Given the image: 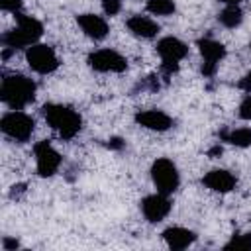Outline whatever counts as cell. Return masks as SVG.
I'll list each match as a JSON object with an SVG mask.
<instances>
[{"label":"cell","instance_id":"1","mask_svg":"<svg viewBox=\"0 0 251 251\" xmlns=\"http://www.w3.org/2000/svg\"><path fill=\"white\" fill-rule=\"evenodd\" d=\"M0 98L12 110H22L35 98V82L25 75H8L2 78Z\"/></svg>","mask_w":251,"mask_h":251},{"label":"cell","instance_id":"2","mask_svg":"<svg viewBox=\"0 0 251 251\" xmlns=\"http://www.w3.org/2000/svg\"><path fill=\"white\" fill-rule=\"evenodd\" d=\"M16 22H18L16 27L2 35L4 47H10L14 51L24 49V47L37 43V39L43 35V25L39 20L25 16V14H16Z\"/></svg>","mask_w":251,"mask_h":251},{"label":"cell","instance_id":"3","mask_svg":"<svg viewBox=\"0 0 251 251\" xmlns=\"http://www.w3.org/2000/svg\"><path fill=\"white\" fill-rule=\"evenodd\" d=\"M43 112V118L47 120V124L63 137V139H73L80 127H82V120L80 116L69 108V106H63V104H45L41 108Z\"/></svg>","mask_w":251,"mask_h":251},{"label":"cell","instance_id":"4","mask_svg":"<svg viewBox=\"0 0 251 251\" xmlns=\"http://www.w3.org/2000/svg\"><path fill=\"white\" fill-rule=\"evenodd\" d=\"M33 127H35V122L29 114L25 112H20V110H12V112H6L0 120V129L12 137L14 141H27L33 133Z\"/></svg>","mask_w":251,"mask_h":251},{"label":"cell","instance_id":"5","mask_svg":"<svg viewBox=\"0 0 251 251\" xmlns=\"http://www.w3.org/2000/svg\"><path fill=\"white\" fill-rule=\"evenodd\" d=\"M157 53H159V57L163 59L161 69H163L165 76H171L173 73L178 71V61H182V59L186 57L188 47H186V43H182L178 37L169 35V37H163V39L157 43Z\"/></svg>","mask_w":251,"mask_h":251},{"label":"cell","instance_id":"6","mask_svg":"<svg viewBox=\"0 0 251 251\" xmlns=\"http://www.w3.org/2000/svg\"><path fill=\"white\" fill-rule=\"evenodd\" d=\"M151 178H153V184L157 186V190L167 196L173 194L180 184V175L176 171V165L165 157L157 159L151 165Z\"/></svg>","mask_w":251,"mask_h":251},{"label":"cell","instance_id":"7","mask_svg":"<svg viewBox=\"0 0 251 251\" xmlns=\"http://www.w3.org/2000/svg\"><path fill=\"white\" fill-rule=\"evenodd\" d=\"M25 59L31 71L39 75H49L59 67V59L53 51V47L43 45V43H33L25 51Z\"/></svg>","mask_w":251,"mask_h":251},{"label":"cell","instance_id":"8","mask_svg":"<svg viewBox=\"0 0 251 251\" xmlns=\"http://www.w3.org/2000/svg\"><path fill=\"white\" fill-rule=\"evenodd\" d=\"M88 65L98 73H124L127 69V61L114 49H98L88 55Z\"/></svg>","mask_w":251,"mask_h":251},{"label":"cell","instance_id":"9","mask_svg":"<svg viewBox=\"0 0 251 251\" xmlns=\"http://www.w3.org/2000/svg\"><path fill=\"white\" fill-rule=\"evenodd\" d=\"M198 49H200V55H202V75L204 76H212L218 69V63L226 57V47L212 39V37H204L198 41Z\"/></svg>","mask_w":251,"mask_h":251},{"label":"cell","instance_id":"10","mask_svg":"<svg viewBox=\"0 0 251 251\" xmlns=\"http://www.w3.org/2000/svg\"><path fill=\"white\" fill-rule=\"evenodd\" d=\"M35 161H37V175L39 176H53L61 165V155L51 147L49 141H39L33 147Z\"/></svg>","mask_w":251,"mask_h":251},{"label":"cell","instance_id":"11","mask_svg":"<svg viewBox=\"0 0 251 251\" xmlns=\"http://www.w3.org/2000/svg\"><path fill=\"white\" fill-rule=\"evenodd\" d=\"M171 208H173V204L167 198V194H163V192L149 194L141 200V212H143L145 220L151 222V224H157V222L165 220L169 216Z\"/></svg>","mask_w":251,"mask_h":251},{"label":"cell","instance_id":"12","mask_svg":"<svg viewBox=\"0 0 251 251\" xmlns=\"http://www.w3.org/2000/svg\"><path fill=\"white\" fill-rule=\"evenodd\" d=\"M202 184L214 192H229L235 188L237 178L226 169H212L202 176Z\"/></svg>","mask_w":251,"mask_h":251},{"label":"cell","instance_id":"13","mask_svg":"<svg viewBox=\"0 0 251 251\" xmlns=\"http://www.w3.org/2000/svg\"><path fill=\"white\" fill-rule=\"evenodd\" d=\"M135 122L151 131H167L173 126V118L161 110H143L135 114Z\"/></svg>","mask_w":251,"mask_h":251},{"label":"cell","instance_id":"14","mask_svg":"<svg viewBox=\"0 0 251 251\" xmlns=\"http://www.w3.org/2000/svg\"><path fill=\"white\" fill-rule=\"evenodd\" d=\"M76 24L84 31V35H88L90 39H104L108 35L106 20L96 14H80V16H76Z\"/></svg>","mask_w":251,"mask_h":251},{"label":"cell","instance_id":"15","mask_svg":"<svg viewBox=\"0 0 251 251\" xmlns=\"http://www.w3.org/2000/svg\"><path fill=\"white\" fill-rule=\"evenodd\" d=\"M163 239L171 249H186L188 245H192L196 241V233L188 227L173 226L163 231Z\"/></svg>","mask_w":251,"mask_h":251},{"label":"cell","instance_id":"16","mask_svg":"<svg viewBox=\"0 0 251 251\" xmlns=\"http://www.w3.org/2000/svg\"><path fill=\"white\" fill-rule=\"evenodd\" d=\"M127 29L137 35V37H143V39H151L159 33V24L145 18V16H131L127 22H126Z\"/></svg>","mask_w":251,"mask_h":251},{"label":"cell","instance_id":"17","mask_svg":"<svg viewBox=\"0 0 251 251\" xmlns=\"http://www.w3.org/2000/svg\"><path fill=\"white\" fill-rule=\"evenodd\" d=\"M220 139H224L235 147H249L251 145V127H237L231 131H220Z\"/></svg>","mask_w":251,"mask_h":251},{"label":"cell","instance_id":"18","mask_svg":"<svg viewBox=\"0 0 251 251\" xmlns=\"http://www.w3.org/2000/svg\"><path fill=\"white\" fill-rule=\"evenodd\" d=\"M218 22H220L224 27L233 29V27H237V25L243 22V12H241V8H239L237 4H229V6H226V8L220 12Z\"/></svg>","mask_w":251,"mask_h":251},{"label":"cell","instance_id":"19","mask_svg":"<svg viewBox=\"0 0 251 251\" xmlns=\"http://www.w3.org/2000/svg\"><path fill=\"white\" fill-rule=\"evenodd\" d=\"M176 10L173 0H147V12L155 16H171Z\"/></svg>","mask_w":251,"mask_h":251},{"label":"cell","instance_id":"20","mask_svg":"<svg viewBox=\"0 0 251 251\" xmlns=\"http://www.w3.org/2000/svg\"><path fill=\"white\" fill-rule=\"evenodd\" d=\"M224 249H251V233H235Z\"/></svg>","mask_w":251,"mask_h":251},{"label":"cell","instance_id":"21","mask_svg":"<svg viewBox=\"0 0 251 251\" xmlns=\"http://www.w3.org/2000/svg\"><path fill=\"white\" fill-rule=\"evenodd\" d=\"M102 10L108 16H116L122 10V0H102Z\"/></svg>","mask_w":251,"mask_h":251},{"label":"cell","instance_id":"22","mask_svg":"<svg viewBox=\"0 0 251 251\" xmlns=\"http://www.w3.org/2000/svg\"><path fill=\"white\" fill-rule=\"evenodd\" d=\"M0 8H2L4 12L20 14V10H22V0H0Z\"/></svg>","mask_w":251,"mask_h":251},{"label":"cell","instance_id":"23","mask_svg":"<svg viewBox=\"0 0 251 251\" xmlns=\"http://www.w3.org/2000/svg\"><path fill=\"white\" fill-rule=\"evenodd\" d=\"M237 116H239L241 120H251V94L245 96L243 102L239 104V112H237Z\"/></svg>","mask_w":251,"mask_h":251},{"label":"cell","instance_id":"24","mask_svg":"<svg viewBox=\"0 0 251 251\" xmlns=\"http://www.w3.org/2000/svg\"><path fill=\"white\" fill-rule=\"evenodd\" d=\"M2 247H4L6 251H12V249H18V247H20V241L14 239V237H4V239H2Z\"/></svg>","mask_w":251,"mask_h":251},{"label":"cell","instance_id":"25","mask_svg":"<svg viewBox=\"0 0 251 251\" xmlns=\"http://www.w3.org/2000/svg\"><path fill=\"white\" fill-rule=\"evenodd\" d=\"M237 86H239L241 90H245V92H251V73H247V75L237 82Z\"/></svg>","mask_w":251,"mask_h":251},{"label":"cell","instance_id":"26","mask_svg":"<svg viewBox=\"0 0 251 251\" xmlns=\"http://www.w3.org/2000/svg\"><path fill=\"white\" fill-rule=\"evenodd\" d=\"M126 143H124V139H120V137H112L110 141H108V147L110 149H122Z\"/></svg>","mask_w":251,"mask_h":251},{"label":"cell","instance_id":"27","mask_svg":"<svg viewBox=\"0 0 251 251\" xmlns=\"http://www.w3.org/2000/svg\"><path fill=\"white\" fill-rule=\"evenodd\" d=\"M208 155H210V157H218V155H222V145H214V147L208 151Z\"/></svg>","mask_w":251,"mask_h":251},{"label":"cell","instance_id":"28","mask_svg":"<svg viewBox=\"0 0 251 251\" xmlns=\"http://www.w3.org/2000/svg\"><path fill=\"white\" fill-rule=\"evenodd\" d=\"M220 2H224V4H227V6H229V4H239L241 0H220Z\"/></svg>","mask_w":251,"mask_h":251},{"label":"cell","instance_id":"29","mask_svg":"<svg viewBox=\"0 0 251 251\" xmlns=\"http://www.w3.org/2000/svg\"><path fill=\"white\" fill-rule=\"evenodd\" d=\"M249 47H251V45H249Z\"/></svg>","mask_w":251,"mask_h":251}]
</instances>
